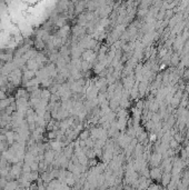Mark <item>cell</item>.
<instances>
[{
	"label": "cell",
	"instance_id": "obj_1",
	"mask_svg": "<svg viewBox=\"0 0 189 190\" xmlns=\"http://www.w3.org/2000/svg\"><path fill=\"white\" fill-rule=\"evenodd\" d=\"M163 173H164V172H163V170H161L159 167L150 169V178H153V180H161Z\"/></svg>",
	"mask_w": 189,
	"mask_h": 190
},
{
	"label": "cell",
	"instance_id": "obj_2",
	"mask_svg": "<svg viewBox=\"0 0 189 190\" xmlns=\"http://www.w3.org/2000/svg\"><path fill=\"white\" fill-rule=\"evenodd\" d=\"M26 67L28 68V70H33V71H37L38 67H39V65L37 63L36 59H29V60L27 61V63H26Z\"/></svg>",
	"mask_w": 189,
	"mask_h": 190
},
{
	"label": "cell",
	"instance_id": "obj_3",
	"mask_svg": "<svg viewBox=\"0 0 189 190\" xmlns=\"http://www.w3.org/2000/svg\"><path fill=\"white\" fill-rule=\"evenodd\" d=\"M160 181H161V185L166 188V187H167L171 181V173H166V172H164Z\"/></svg>",
	"mask_w": 189,
	"mask_h": 190
},
{
	"label": "cell",
	"instance_id": "obj_4",
	"mask_svg": "<svg viewBox=\"0 0 189 190\" xmlns=\"http://www.w3.org/2000/svg\"><path fill=\"white\" fill-rule=\"evenodd\" d=\"M19 188V183L17 180H12V181H8L6 183V187H5L4 190H17Z\"/></svg>",
	"mask_w": 189,
	"mask_h": 190
},
{
	"label": "cell",
	"instance_id": "obj_5",
	"mask_svg": "<svg viewBox=\"0 0 189 190\" xmlns=\"http://www.w3.org/2000/svg\"><path fill=\"white\" fill-rule=\"evenodd\" d=\"M70 30V27L68 25H65L64 27H61L58 31V35H59V38H66V37L68 36V32H69Z\"/></svg>",
	"mask_w": 189,
	"mask_h": 190
},
{
	"label": "cell",
	"instance_id": "obj_6",
	"mask_svg": "<svg viewBox=\"0 0 189 190\" xmlns=\"http://www.w3.org/2000/svg\"><path fill=\"white\" fill-rule=\"evenodd\" d=\"M35 156L33 155H31L30 152H27V154L25 155V159H23V162H25L26 164H31L33 162H35Z\"/></svg>",
	"mask_w": 189,
	"mask_h": 190
},
{
	"label": "cell",
	"instance_id": "obj_7",
	"mask_svg": "<svg viewBox=\"0 0 189 190\" xmlns=\"http://www.w3.org/2000/svg\"><path fill=\"white\" fill-rule=\"evenodd\" d=\"M35 46H36L37 49H44L46 46H45V42L42 40H40V39H37L35 41Z\"/></svg>",
	"mask_w": 189,
	"mask_h": 190
},
{
	"label": "cell",
	"instance_id": "obj_8",
	"mask_svg": "<svg viewBox=\"0 0 189 190\" xmlns=\"http://www.w3.org/2000/svg\"><path fill=\"white\" fill-rule=\"evenodd\" d=\"M170 62L172 63V65H175V66H176V65H178L179 62H180L179 61V56L177 55V54H175L174 56H171Z\"/></svg>",
	"mask_w": 189,
	"mask_h": 190
},
{
	"label": "cell",
	"instance_id": "obj_9",
	"mask_svg": "<svg viewBox=\"0 0 189 190\" xmlns=\"http://www.w3.org/2000/svg\"><path fill=\"white\" fill-rule=\"evenodd\" d=\"M31 172V168H30L29 164H23L22 166V175H27V173H30Z\"/></svg>",
	"mask_w": 189,
	"mask_h": 190
},
{
	"label": "cell",
	"instance_id": "obj_10",
	"mask_svg": "<svg viewBox=\"0 0 189 190\" xmlns=\"http://www.w3.org/2000/svg\"><path fill=\"white\" fill-rule=\"evenodd\" d=\"M89 136H90V133H89V131L88 130H86V131H82L81 133H80V139L81 140H87L88 138H89Z\"/></svg>",
	"mask_w": 189,
	"mask_h": 190
},
{
	"label": "cell",
	"instance_id": "obj_11",
	"mask_svg": "<svg viewBox=\"0 0 189 190\" xmlns=\"http://www.w3.org/2000/svg\"><path fill=\"white\" fill-rule=\"evenodd\" d=\"M30 168H31V171H39V164L35 161L30 164Z\"/></svg>",
	"mask_w": 189,
	"mask_h": 190
},
{
	"label": "cell",
	"instance_id": "obj_12",
	"mask_svg": "<svg viewBox=\"0 0 189 190\" xmlns=\"http://www.w3.org/2000/svg\"><path fill=\"white\" fill-rule=\"evenodd\" d=\"M178 147V142L175 140V139H171L170 141H169V148L170 149H175V148H177Z\"/></svg>",
	"mask_w": 189,
	"mask_h": 190
},
{
	"label": "cell",
	"instance_id": "obj_13",
	"mask_svg": "<svg viewBox=\"0 0 189 190\" xmlns=\"http://www.w3.org/2000/svg\"><path fill=\"white\" fill-rule=\"evenodd\" d=\"M159 188L160 187L158 186V185H156V183H151L146 190H159Z\"/></svg>",
	"mask_w": 189,
	"mask_h": 190
},
{
	"label": "cell",
	"instance_id": "obj_14",
	"mask_svg": "<svg viewBox=\"0 0 189 190\" xmlns=\"http://www.w3.org/2000/svg\"><path fill=\"white\" fill-rule=\"evenodd\" d=\"M7 97H6V93H5V91H2V90H0V100H4V99H6Z\"/></svg>",
	"mask_w": 189,
	"mask_h": 190
},
{
	"label": "cell",
	"instance_id": "obj_15",
	"mask_svg": "<svg viewBox=\"0 0 189 190\" xmlns=\"http://www.w3.org/2000/svg\"><path fill=\"white\" fill-rule=\"evenodd\" d=\"M106 84V79H101V84ZM97 88H99L100 87V89H104V87H101L100 86V84H97V86H96Z\"/></svg>",
	"mask_w": 189,
	"mask_h": 190
},
{
	"label": "cell",
	"instance_id": "obj_16",
	"mask_svg": "<svg viewBox=\"0 0 189 190\" xmlns=\"http://www.w3.org/2000/svg\"><path fill=\"white\" fill-rule=\"evenodd\" d=\"M156 139H157V135H156V133H153V135L150 136V139H149V140H150V141H155Z\"/></svg>",
	"mask_w": 189,
	"mask_h": 190
}]
</instances>
